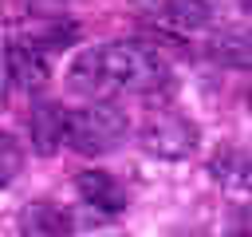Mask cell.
<instances>
[{
    "label": "cell",
    "mask_w": 252,
    "mask_h": 237,
    "mask_svg": "<svg viewBox=\"0 0 252 237\" xmlns=\"http://www.w3.org/2000/svg\"><path fill=\"white\" fill-rule=\"evenodd\" d=\"M79 40V28L63 16H39L32 20L8 47H4V67H8V87L16 91H39L51 79L55 55Z\"/></svg>",
    "instance_id": "cell-2"
},
{
    "label": "cell",
    "mask_w": 252,
    "mask_h": 237,
    "mask_svg": "<svg viewBox=\"0 0 252 237\" xmlns=\"http://www.w3.org/2000/svg\"><path fill=\"white\" fill-rule=\"evenodd\" d=\"M20 166H24V150H20V142H16L12 134L0 130V190L12 186V178L20 174Z\"/></svg>",
    "instance_id": "cell-11"
},
{
    "label": "cell",
    "mask_w": 252,
    "mask_h": 237,
    "mask_svg": "<svg viewBox=\"0 0 252 237\" xmlns=\"http://www.w3.org/2000/svg\"><path fill=\"white\" fill-rule=\"evenodd\" d=\"M126 130H130V122L114 103H87V107L67 111V118H63V142L87 158L118 150Z\"/></svg>",
    "instance_id": "cell-3"
},
{
    "label": "cell",
    "mask_w": 252,
    "mask_h": 237,
    "mask_svg": "<svg viewBox=\"0 0 252 237\" xmlns=\"http://www.w3.org/2000/svg\"><path fill=\"white\" fill-rule=\"evenodd\" d=\"M71 213L51 201V198H35L20 209V237H71Z\"/></svg>",
    "instance_id": "cell-7"
},
{
    "label": "cell",
    "mask_w": 252,
    "mask_h": 237,
    "mask_svg": "<svg viewBox=\"0 0 252 237\" xmlns=\"http://www.w3.org/2000/svg\"><path fill=\"white\" fill-rule=\"evenodd\" d=\"M8 103V67H4V47H0V111Z\"/></svg>",
    "instance_id": "cell-12"
},
{
    "label": "cell",
    "mask_w": 252,
    "mask_h": 237,
    "mask_svg": "<svg viewBox=\"0 0 252 237\" xmlns=\"http://www.w3.org/2000/svg\"><path fill=\"white\" fill-rule=\"evenodd\" d=\"M209 170H213L217 182H228V186H236V190L248 186V162H244L240 150H224V154H217Z\"/></svg>",
    "instance_id": "cell-10"
},
{
    "label": "cell",
    "mask_w": 252,
    "mask_h": 237,
    "mask_svg": "<svg viewBox=\"0 0 252 237\" xmlns=\"http://www.w3.org/2000/svg\"><path fill=\"white\" fill-rule=\"evenodd\" d=\"M209 55L217 63H228V67H248V36L244 28H224L220 36L209 40Z\"/></svg>",
    "instance_id": "cell-9"
},
{
    "label": "cell",
    "mask_w": 252,
    "mask_h": 237,
    "mask_svg": "<svg viewBox=\"0 0 252 237\" xmlns=\"http://www.w3.org/2000/svg\"><path fill=\"white\" fill-rule=\"evenodd\" d=\"M20 4H24V12L32 8V16H35L39 8H51V4H59V0H20Z\"/></svg>",
    "instance_id": "cell-13"
},
{
    "label": "cell",
    "mask_w": 252,
    "mask_h": 237,
    "mask_svg": "<svg viewBox=\"0 0 252 237\" xmlns=\"http://www.w3.org/2000/svg\"><path fill=\"white\" fill-rule=\"evenodd\" d=\"M75 190H79L83 205H91V209L102 213V217H114V213L126 209V190H122V186L114 182V174H106V170H83V174L75 178Z\"/></svg>",
    "instance_id": "cell-6"
},
{
    "label": "cell",
    "mask_w": 252,
    "mask_h": 237,
    "mask_svg": "<svg viewBox=\"0 0 252 237\" xmlns=\"http://www.w3.org/2000/svg\"><path fill=\"white\" fill-rule=\"evenodd\" d=\"M138 24L161 40H189L217 20L213 0H138Z\"/></svg>",
    "instance_id": "cell-4"
},
{
    "label": "cell",
    "mask_w": 252,
    "mask_h": 237,
    "mask_svg": "<svg viewBox=\"0 0 252 237\" xmlns=\"http://www.w3.org/2000/svg\"><path fill=\"white\" fill-rule=\"evenodd\" d=\"M63 118H67V107H59V103H51V99H43V103L32 107L28 130H32L35 154H55V150L63 146Z\"/></svg>",
    "instance_id": "cell-8"
},
{
    "label": "cell",
    "mask_w": 252,
    "mask_h": 237,
    "mask_svg": "<svg viewBox=\"0 0 252 237\" xmlns=\"http://www.w3.org/2000/svg\"><path fill=\"white\" fill-rule=\"evenodd\" d=\"M142 146L158 158H189L197 150V126L177 111H154L142 126Z\"/></svg>",
    "instance_id": "cell-5"
},
{
    "label": "cell",
    "mask_w": 252,
    "mask_h": 237,
    "mask_svg": "<svg viewBox=\"0 0 252 237\" xmlns=\"http://www.w3.org/2000/svg\"><path fill=\"white\" fill-rule=\"evenodd\" d=\"M67 83L87 95L91 103H110L118 95L138 99H165L173 91L169 63L138 40H106L94 47H83L67 71Z\"/></svg>",
    "instance_id": "cell-1"
}]
</instances>
